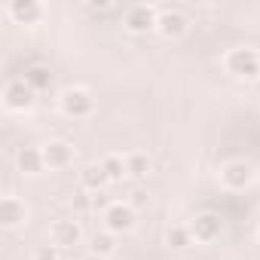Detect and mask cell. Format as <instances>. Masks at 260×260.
<instances>
[{
    "mask_svg": "<svg viewBox=\"0 0 260 260\" xmlns=\"http://www.w3.org/2000/svg\"><path fill=\"white\" fill-rule=\"evenodd\" d=\"M223 68L236 80H260V52L254 46H236L223 55Z\"/></svg>",
    "mask_w": 260,
    "mask_h": 260,
    "instance_id": "6da1fadb",
    "label": "cell"
},
{
    "mask_svg": "<svg viewBox=\"0 0 260 260\" xmlns=\"http://www.w3.org/2000/svg\"><path fill=\"white\" fill-rule=\"evenodd\" d=\"M58 110L68 116V119H89L95 113V98L89 89L83 86H71L58 95Z\"/></svg>",
    "mask_w": 260,
    "mask_h": 260,
    "instance_id": "7a4b0ae2",
    "label": "cell"
},
{
    "mask_svg": "<svg viewBox=\"0 0 260 260\" xmlns=\"http://www.w3.org/2000/svg\"><path fill=\"white\" fill-rule=\"evenodd\" d=\"M220 184L230 190V193H239V190H248L254 184V166L245 162V159H230L220 166Z\"/></svg>",
    "mask_w": 260,
    "mask_h": 260,
    "instance_id": "3957f363",
    "label": "cell"
},
{
    "mask_svg": "<svg viewBox=\"0 0 260 260\" xmlns=\"http://www.w3.org/2000/svg\"><path fill=\"white\" fill-rule=\"evenodd\" d=\"M34 101H37V92L25 83V77L10 80V83L4 86V104H7V110H13V113H28V110L34 107Z\"/></svg>",
    "mask_w": 260,
    "mask_h": 260,
    "instance_id": "277c9868",
    "label": "cell"
},
{
    "mask_svg": "<svg viewBox=\"0 0 260 260\" xmlns=\"http://www.w3.org/2000/svg\"><path fill=\"white\" fill-rule=\"evenodd\" d=\"M135 226V205L132 202H110L104 208V230L107 233H128Z\"/></svg>",
    "mask_w": 260,
    "mask_h": 260,
    "instance_id": "5b68a950",
    "label": "cell"
},
{
    "mask_svg": "<svg viewBox=\"0 0 260 260\" xmlns=\"http://www.w3.org/2000/svg\"><path fill=\"white\" fill-rule=\"evenodd\" d=\"M156 22H159V10L150 4H138L125 10V31L132 34H150L156 31Z\"/></svg>",
    "mask_w": 260,
    "mask_h": 260,
    "instance_id": "8992f818",
    "label": "cell"
},
{
    "mask_svg": "<svg viewBox=\"0 0 260 260\" xmlns=\"http://www.w3.org/2000/svg\"><path fill=\"white\" fill-rule=\"evenodd\" d=\"M156 31L166 37V40H178L190 31V22L181 10H159V22H156Z\"/></svg>",
    "mask_w": 260,
    "mask_h": 260,
    "instance_id": "52a82bcc",
    "label": "cell"
},
{
    "mask_svg": "<svg viewBox=\"0 0 260 260\" xmlns=\"http://www.w3.org/2000/svg\"><path fill=\"white\" fill-rule=\"evenodd\" d=\"M49 242L55 248H77L83 242V230L77 220H55L49 230Z\"/></svg>",
    "mask_w": 260,
    "mask_h": 260,
    "instance_id": "ba28073f",
    "label": "cell"
},
{
    "mask_svg": "<svg viewBox=\"0 0 260 260\" xmlns=\"http://www.w3.org/2000/svg\"><path fill=\"white\" fill-rule=\"evenodd\" d=\"M190 233H193L196 242H214L220 236V217L214 211H199L190 220Z\"/></svg>",
    "mask_w": 260,
    "mask_h": 260,
    "instance_id": "9c48e42d",
    "label": "cell"
},
{
    "mask_svg": "<svg viewBox=\"0 0 260 260\" xmlns=\"http://www.w3.org/2000/svg\"><path fill=\"white\" fill-rule=\"evenodd\" d=\"M28 220V205L19 199V196H4L0 199V223L7 230H16Z\"/></svg>",
    "mask_w": 260,
    "mask_h": 260,
    "instance_id": "30bf717a",
    "label": "cell"
},
{
    "mask_svg": "<svg viewBox=\"0 0 260 260\" xmlns=\"http://www.w3.org/2000/svg\"><path fill=\"white\" fill-rule=\"evenodd\" d=\"M43 159H46V169H52V172L68 169L74 162V147L68 141H49V144H43Z\"/></svg>",
    "mask_w": 260,
    "mask_h": 260,
    "instance_id": "8fae6325",
    "label": "cell"
},
{
    "mask_svg": "<svg viewBox=\"0 0 260 260\" xmlns=\"http://www.w3.org/2000/svg\"><path fill=\"white\" fill-rule=\"evenodd\" d=\"M16 162H19V172L22 175H40V172H46L43 147H22L19 156H16Z\"/></svg>",
    "mask_w": 260,
    "mask_h": 260,
    "instance_id": "7c38bea8",
    "label": "cell"
},
{
    "mask_svg": "<svg viewBox=\"0 0 260 260\" xmlns=\"http://www.w3.org/2000/svg\"><path fill=\"white\" fill-rule=\"evenodd\" d=\"M80 184L89 190V193H101L107 184H110V178H107V172L101 169V162H89V166H83L80 169Z\"/></svg>",
    "mask_w": 260,
    "mask_h": 260,
    "instance_id": "4fadbf2b",
    "label": "cell"
},
{
    "mask_svg": "<svg viewBox=\"0 0 260 260\" xmlns=\"http://www.w3.org/2000/svg\"><path fill=\"white\" fill-rule=\"evenodd\" d=\"M40 13H43V7L34 4V0H13V4L7 7V16L16 19L19 25H31V22H37Z\"/></svg>",
    "mask_w": 260,
    "mask_h": 260,
    "instance_id": "5bb4252c",
    "label": "cell"
},
{
    "mask_svg": "<svg viewBox=\"0 0 260 260\" xmlns=\"http://www.w3.org/2000/svg\"><path fill=\"white\" fill-rule=\"evenodd\" d=\"M25 83L40 95V92H49L52 89V71L46 68V64H31L28 71H25Z\"/></svg>",
    "mask_w": 260,
    "mask_h": 260,
    "instance_id": "9a60e30c",
    "label": "cell"
},
{
    "mask_svg": "<svg viewBox=\"0 0 260 260\" xmlns=\"http://www.w3.org/2000/svg\"><path fill=\"white\" fill-rule=\"evenodd\" d=\"M166 245L175 248V251H184L193 245V233H190V223H172L166 230Z\"/></svg>",
    "mask_w": 260,
    "mask_h": 260,
    "instance_id": "2e32d148",
    "label": "cell"
},
{
    "mask_svg": "<svg viewBox=\"0 0 260 260\" xmlns=\"http://www.w3.org/2000/svg\"><path fill=\"white\" fill-rule=\"evenodd\" d=\"M101 169L107 172V178H110V184H119L128 172H125V156H119V153H107L104 159H101Z\"/></svg>",
    "mask_w": 260,
    "mask_h": 260,
    "instance_id": "e0dca14e",
    "label": "cell"
},
{
    "mask_svg": "<svg viewBox=\"0 0 260 260\" xmlns=\"http://www.w3.org/2000/svg\"><path fill=\"white\" fill-rule=\"evenodd\" d=\"M92 254L98 257V260H107V257H116L113 251H116V242H113V233H98V236H92Z\"/></svg>",
    "mask_w": 260,
    "mask_h": 260,
    "instance_id": "ac0fdd59",
    "label": "cell"
},
{
    "mask_svg": "<svg viewBox=\"0 0 260 260\" xmlns=\"http://www.w3.org/2000/svg\"><path fill=\"white\" fill-rule=\"evenodd\" d=\"M125 172L132 178H147L150 172V156L147 153H128L125 156Z\"/></svg>",
    "mask_w": 260,
    "mask_h": 260,
    "instance_id": "d6986e66",
    "label": "cell"
},
{
    "mask_svg": "<svg viewBox=\"0 0 260 260\" xmlns=\"http://www.w3.org/2000/svg\"><path fill=\"white\" fill-rule=\"evenodd\" d=\"M34 260H58V248H55L52 242H49V245H37Z\"/></svg>",
    "mask_w": 260,
    "mask_h": 260,
    "instance_id": "ffe728a7",
    "label": "cell"
},
{
    "mask_svg": "<svg viewBox=\"0 0 260 260\" xmlns=\"http://www.w3.org/2000/svg\"><path fill=\"white\" fill-rule=\"evenodd\" d=\"M107 260H116V257H107Z\"/></svg>",
    "mask_w": 260,
    "mask_h": 260,
    "instance_id": "44dd1931",
    "label": "cell"
}]
</instances>
